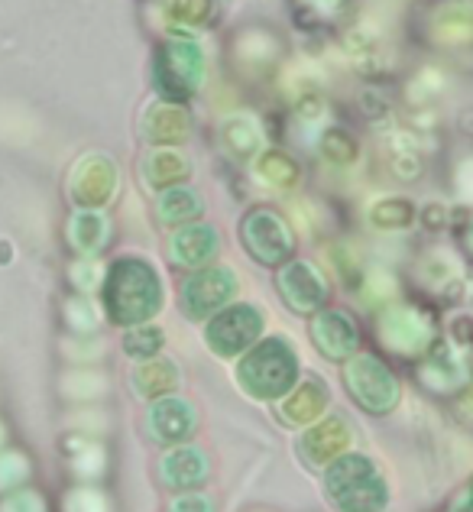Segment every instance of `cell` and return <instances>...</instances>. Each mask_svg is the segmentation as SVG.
Instances as JSON below:
<instances>
[{"label": "cell", "instance_id": "cell-1", "mask_svg": "<svg viewBox=\"0 0 473 512\" xmlns=\"http://www.w3.org/2000/svg\"><path fill=\"white\" fill-rule=\"evenodd\" d=\"M104 305L120 325H137L146 321L162 305V286L153 266L143 260H120L107 273L104 286Z\"/></svg>", "mask_w": 473, "mask_h": 512}, {"label": "cell", "instance_id": "cell-2", "mask_svg": "<svg viewBox=\"0 0 473 512\" xmlns=\"http://www.w3.org/2000/svg\"><path fill=\"white\" fill-rule=\"evenodd\" d=\"M328 493L344 512H380L386 506V483L363 457H341L328 470Z\"/></svg>", "mask_w": 473, "mask_h": 512}, {"label": "cell", "instance_id": "cell-3", "mask_svg": "<svg viewBox=\"0 0 473 512\" xmlns=\"http://www.w3.org/2000/svg\"><path fill=\"white\" fill-rule=\"evenodd\" d=\"M295 376H299V360L286 341H263L240 363V383L260 399L289 393Z\"/></svg>", "mask_w": 473, "mask_h": 512}, {"label": "cell", "instance_id": "cell-4", "mask_svg": "<svg viewBox=\"0 0 473 512\" xmlns=\"http://www.w3.org/2000/svg\"><path fill=\"white\" fill-rule=\"evenodd\" d=\"M347 383L354 389L360 406L373 412H389L399 399V383L376 357H357L347 367Z\"/></svg>", "mask_w": 473, "mask_h": 512}, {"label": "cell", "instance_id": "cell-5", "mask_svg": "<svg viewBox=\"0 0 473 512\" xmlns=\"http://www.w3.org/2000/svg\"><path fill=\"white\" fill-rule=\"evenodd\" d=\"M260 328H263V315L253 305H234L208 325V344L221 357H234L247 344H253Z\"/></svg>", "mask_w": 473, "mask_h": 512}, {"label": "cell", "instance_id": "cell-6", "mask_svg": "<svg viewBox=\"0 0 473 512\" xmlns=\"http://www.w3.org/2000/svg\"><path fill=\"white\" fill-rule=\"evenodd\" d=\"M243 237H247V247L253 250L256 260H263V263L286 260L292 250V237L286 231V224H282L276 214H266V211L253 214L247 227H243Z\"/></svg>", "mask_w": 473, "mask_h": 512}, {"label": "cell", "instance_id": "cell-7", "mask_svg": "<svg viewBox=\"0 0 473 512\" xmlns=\"http://www.w3.org/2000/svg\"><path fill=\"white\" fill-rule=\"evenodd\" d=\"M234 289H237V279L231 269H208V273H201L188 282L182 299L188 305V315L201 318V315H211L214 308H221L234 295Z\"/></svg>", "mask_w": 473, "mask_h": 512}, {"label": "cell", "instance_id": "cell-8", "mask_svg": "<svg viewBox=\"0 0 473 512\" xmlns=\"http://www.w3.org/2000/svg\"><path fill=\"white\" fill-rule=\"evenodd\" d=\"M279 286L295 312H315L324 302V282L308 263H292L286 273L279 276Z\"/></svg>", "mask_w": 473, "mask_h": 512}, {"label": "cell", "instance_id": "cell-9", "mask_svg": "<svg viewBox=\"0 0 473 512\" xmlns=\"http://www.w3.org/2000/svg\"><path fill=\"white\" fill-rule=\"evenodd\" d=\"M150 428H153V435L159 441H166V444L185 441L188 435H192V428H195V412H192L188 402L162 399L150 412Z\"/></svg>", "mask_w": 473, "mask_h": 512}, {"label": "cell", "instance_id": "cell-10", "mask_svg": "<svg viewBox=\"0 0 473 512\" xmlns=\"http://www.w3.org/2000/svg\"><path fill=\"white\" fill-rule=\"evenodd\" d=\"M315 341L328 357H347L357 347V328L347 315L328 312L315 321Z\"/></svg>", "mask_w": 473, "mask_h": 512}, {"label": "cell", "instance_id": "cell-11", "mask_svg": "<svg viewBox=\"0 0 473 512\" xmlns=\"http://www.w3.org/2000/svg\"><path fill=\"white\" fill-rule=\"evenodd\" d=\"M383 328H386V341L396 350H409V354L418 347H425V341H428V321L418 318L415 312L386 315Z\"/></svg>", "mask_w": 473, "mask_h": 512}, {"label": "cell", "instance_id": "cell-12", "mask_svg": "<svg viewBox=\"0 0 473 512\" xmlns=\"http://www.w3.org/2000/svg\"><path fill=\"white\" fill-rule=\"evenodd\" d=\"M214 250H218V237H214L211 227H185V231H179L172 240L175 260L185 266H198L211 260Z\"/></svg>", "mask_w": 473, "mask_h": 512}, {"label": "cell", "instance_id": "cell-13", "mask_svg": "<svg viewBox=\"0 0 473 512\" xmlns=\"http://www.w3.org/2000/svg\"><path fill=\"white\" fill-rule=\"evenodd\" d=\"M162 474H166V480L172 483V487H192V483L205 480L208 464L195 448H182V451H175V454L166 457Z\"/></svg>", "mask_w": 473, "mask_h": 512}, {"label": "cell", "instance_id": "cell-14", "mask_svg": "<svg viewBox=\"0 0 473 512\" xmlns=\"http://www.w3.org/2000/svg\"><path fill=\"white\" fill-rule=\"evenodd\" d=\"M344 441H347V428L341 422H328V425H321L318 431L308 435L305 451L312 461H328V457H334L344 448Z\"/></svg>", "mask_w": 473, "mask_h": 512}, {"label": "cell", "instance_id": "cell-15", "mask_svg": "<svg viewBox=\"0 0 473 512\" xmlns=\"http://www.w3.org/2000/svg\"><path fill=\"white\" fill-rule=\"evenodd\" d=\"M324 389H321V383H305L299 393H295L289 402H286V419L289 422H308V419H315V415L324 409Z\"/></svg>", "mask_w": 473, "mask_h": 512}, {"label": "cell", "instance_id": "cell-16", "mask_svg": "<svg viewBox=\"0 0 473 512\" xmlns=\"http://www.w3.org/2000/svg\"><path fill=\"white\" fill-rule=\"evenodd\" d=\"M198 214V198L188 195V192H172L162 198V218L169 221H182V218H192Z\"/></svg>", "mask_w": 473, "mask_h": 512}, {"label": "cell", "instance_id": "cell-17", "mask_svg": "<svg viewBox=\"0 0 473 512\" xmlns=\"http://www.w3.org/2000/svg\"><path fill=\"white\" fill-rule=\"evenodd\" d=\"M159 347H162V331H156V328L133 331L130 338H127V350H130L133 357H140V360H150Z\"/></svg>", "mask_w": 473, "mask_h": 512}, {"label": "cell", "instance_id": "cell-18", "mask_svg": "<svg viewBox=\"0 0 473 512\" xmlns=\"http://www.w3.org/2000/svg\"><path fill=\"white\" fill-rule=\"evenodd\" d=\"M137 383H140V393L146 389V383H159V389H169V386H175V370L172 367H166V363H150V367H143L140 373H137Z\"/></svg>", "mask_w": 473, "mask_h": 512}, {"label": "cell", "instance_id": "cell-19", "mask_svg": "<svg viewBox=\"0 0 473 512\" xmlns=\"http://www.w3.org/2000/svg\"><path fill=\"white\" fill-rule=\"evenodd\" d=\"M0 512H43V500L26 490L20 496H13V500L7 503V509H0Z\"/></svg>", "mask_w": 473, "mask_h": 512}, {"label": "cell", "instance_id": "cell-20", "mask_svg": "<svg viewBox=\"0 0 473 512\" xmlns=\"http://www.w3.org/2000/svg\"><path fill=\"white\" fill-rule=\"evenodd\" d=\"M172 512H211V503H208V496L188 493V496H182V500H175Z\"/></svg>", "mask_w": 473, "mask_h": 512}, {"label": "cell", "instance_id": "cell-21", "mask_svg": "<svg viewBox=\"0 0 473 512\" xmlns=\"http://www.w3.org/2000/svg\"><path fill=\"white\" fill-rule=\"evenodd\" d=\"M470 506H473V490H470Z\"/></svg>", "mask_w": 473, "mask_h": 512}]
</instances>
